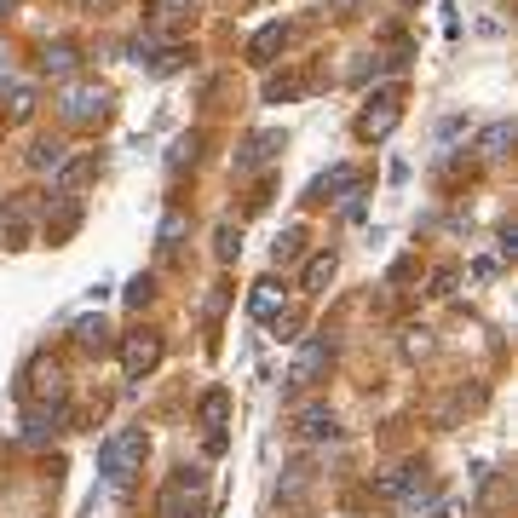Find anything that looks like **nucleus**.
Returning <instances> with one entry per match:
<instances>
[{
  "instance_id": "obj_17",
  "label": "nucleus",
  "mask_w": 518,
  "mask_h": 518,
  "mask_svg": "<svg viewBox=\"0 0 518 518\" xmlns=\"http://www.w3.org/2000/svg\"><path fill=\"white\" fill-rule=\"evenodd\" d=\"M24 162L35 167V173H58V167L70 162V150H64V139H35Z\"/></svg>"
},
{
  "instance_id": "obj_28",
  "label": "nucleus",
  "mask_w": 518,
  "mask_h": 518,
  "mask_svg": "<svg viewBox=\"0 0 518 518\" xmlns=\"http://www.w3.org/2000/svg\"><path fill=\"white\" fill-rule=\"evenodd\" d=\"M0 248H29V219H24V213L0 219Z\"/></svg>"
},
{
  "instance_id": "obj_6",
  "label": "nucleus",
  "mask_w": 518,
  "mask_h": 518,
  "mask_svg": "<svg viewBox=\"0 0 518 518\" xmlns=\"http://www.w3.org/2000/svg\"><path fill=\"white\" fill-rule=\"evenodd\" d=\"M288 150V133H277V127H265V133H248L242 139V150H236V173H259V167H271L277 156Z\"/></svg>"
},
{
  "instance_id": "obj_36",
  "label": "nucleus",
  "mask_w": 518,
  "mask_h": 518,
  "mask_svg": "<svg viewBox=\"0 0 518 518\" xmlns=\"http://www.w3.org/2000/svg\"><path fill=\"white\" fill-rule=\"evenodd\" d=\"M409 6H421V0H409Z\"/></svg>"
},
{
  "instance_id": "obj_31",
  "label": "nucleus",
  "mask_w": 518,
  "mask_h": 518,
  "mask_svg": "<svg viewBox=\"0 0 518 518\" xmlns=\"http://www.w3.org/2000/svg\"><path fill=\"white\" fill-rule=\"evenodd\" d=\"M121 300H127V306H133V311H139V306H150V300H156V283H150V277H133Z\"/></svg>"
},
{
  "instance_id": "obj_14",
  "label": "nucleus",
  "mask_w": 518,
  "mask_h": 518,
  "mask_svg": "<svg viewBox=\"0 0 518 518\" xmlns=\"http://www.w3.org/2000/svg\"><path fill=\"white\" fill-rule=\"evenodd\" d=\"M93 173H98V156H70V162L52 173V190H58V196H75V190L87 185Z\"/></svg>"
},
{
  "instance_id": "obj_33",
  "label": "nucleus",
  "mask_w": 518,
  "mask_h": 518,
  "mask_svg": "<svg viewBox=\"0 0 518 518\" xmlns=\"http://www.w3.org/2000/svg\"><path fill=\"white\" fill-rule=\"evenodd\" d=\"M29 110H35V87H12V116L24 121Z\"/></svg>"
},
{
  "instance_id": "obj_2",
  "label": "nucleus",
  "mask_w": 518,
  "mask_h": 518,
  "mask_svg": "<svg viewBox=\"0 0 518 518\" xmlns=\"http://www.w3.org/2000/svg\"><path fill=\"white\" fill-rule=\"evenodd\" d=\"M156 513H162V518H202V513H208V472H202V467H179L162 484Z\"/></svg>"
},
{
  "instance_id": "obj_10",
  "label": "nucleus",
  "mask_w": 518,
  "mask_h": 518,
  "mask_svg": "<svg viewBox=\"0 0 518 518\" xmlns=\"http://www.w3.org/2000/svg\"><path fill=\"white\" fill-rule=\"evenodd\" d=\"M283 311H288V288L277 283V277H265V283L248 288V317H254V323H277Z\"/></svg>"
},
{
  "instance_id": "obj_25",
  "label": "nucleus",
  "mask_w": 518,
  "mask_h": 518,
  "mask_svg": "<svg viewBox=\"0 0 518 518\" xmlns=\"http://www.w3.org/2000/svg\"><path fill=\"white\" fill-rule=\"evenodd\" d=\"M213 254H219V265H231V259L242 254V225H231V219H225V225L213 231Z\"/></svg>"
},
{
  "instance_id": "obj_26",
  "label": "nucleus",
  "mask_w": 518,
  "mask_h": 518,
  "mask_svg": "<svg viewBox=\"0 0 518 518\" xmlns=\"http://www.w3.org/2000/svg\"><path fill=\"white\" fill-rule=\"evenodd\" d=\"M185 64H190L185 47H162V52H150V58H144V70H150V75H173V70H185Z\"/></svg>"
},
{
  "instance_id": "obj_11",
  "label": "nucleus",
  "mask_w": 518,
  "mask_h": 518,
  "mask_svg": "<svg viewBox=\"0 0 518 518\" xmlns=\"http://www.w3.org/2000/svg\"><path fill=\"white\" fill-rule=\"evenodd\" d=\"M35 403H64V369L58 363H35L29 369V386H24Z\"/></svg>"
},
{
  "instance_id": "obj_22",
  "label": "nucleus",
  "mask_w": 518,
  "mask_h": 518,
  "mask_svg": "<svg viewBox=\"0 0 518 518\" xmlns=\"http://www.w3.org/2000/svg\"><path fill=\"white\" fill-rule=\"evenodd\" d=\"M75 346H81V352H104V346H110V323H104V317H81V323H75Z\"/></svg>"
},
{
  "instance_id": "obj_20",
  "label": "nucleus",
  "mask_w": 518,
  "mask_h": 518,
  "mask_svg": "<svg viewBox=\"0 0 518 518\" xmlns=\"http://www.w3.org/2000/svg\"><path fill=\"white\" fill-rule=\"evenodd\" d=\"M432 513H438V490H432L426 478L409 495H398V518H432Z\"/></svg>"
},
{
  "instance_id": "obj_3",
  "label": "nucleus",
  "mask_w": 518,
  "mask_h": 518,
  "mask_svg": "<svg viewBox=\"0 0 518 518\" xmlns=\"http://www.w3.org/2000/svg\"><path fill=\"white\" fill-rule=\"evenodd\" d=\"M58 116L70 121V127H98V121L110 116V93L98 81H70L58 93Z\"/></svg>"
},
{
  "instance_id": "obj_23",
  "label": "nucleus",
  "mask_w": 518,
  "mask_h": 518,
  "mask_svg": "<svg viewBox=\"0 0 518 518\" xmlns=\"http://www.w3.org/2000/svg\"><path fill=\"white\" fill-rule=\"evenodd\" d=\"M196 415H202V426H213V432H219V426H225V415H231V398H225V392L213 386V392H202Z\"/></svg>"
},
{
  "instance_id": "obj_30",
  "label": "nucleus",
  "mask_w": 518,
  "mask_h": 518,
  "mask_svg": "<svg viewBox=\"0 0 518 518\" xmlns=\"http://www.w3.org/2000/svg\"><path fill=\"white\" fill-rule=\"evenodd\" d=\"M185 231H190V225H185V213H167V219H162V231H156V242H162L167 254H173V248L185 242Z\"/></svg>"
},
{
  "instance_id": "obj_32",
  "label": "nucleus",
  "mask_w": 518,
  "mask_h": 518,
  "mask_svg": "<svg viewBox=\"0 0 518 518\" xmlns=\"http://www.w3.org/2000/svg\"><path fill=\"white\" fill-rule=\"evenodd\" d=\"M455 283H461V271H455V265H438V271H432V294H438V300L455 294Z\"/></svg>"
},
{
  "instance_id": "obj_4",
  "label": "nucleus",
  "mask_w": 518,
  "mask_h": 518,
  "mask_svg": "<svg viewBox=\"0 0 518 518\" xmlns=\"http://www.w3.org/2000/svg\"><path fill=\"white\" fill-rule=\"evenodd\" d=\"M398 116H403V93L398 87H380V93L363 104V116H357V139H369V144L386 139V133L398 127Z\"/></svg>"
},
{
  "instance_id": "obj_18",
  "label": "nucleus",
  "mask_w": 518,
  "mask_h": 518,
  "mask_svg": "<svg viewBox=\"0 0 518 518\" xmlns=\"http://www.w3.org/2000/svg\"><path fill=\"white\" fill-rule=\"evenodd\" d=\"M334 265H340L334 254H311L306 271H300V294H323V288L334 283Z\"/></svg>"
},
{
  "instance_id": "obj_27",
  "label": "nucleus",
  "mask_w": 518,
  "mask_h": 518,
  "mask_svg": "<svg viewBox=\"0 0 518 518\" xmlns=\"http://www.w3.org/2000/svg\"><path fill=\"white\" fill-rule=\"evenodd\" d=\"M190 12H196V0H150V18L156 24H185Z\"/></svg>"
},
{
  "instance_id": "obj_12",
  "label": "nucleus",
  "mask_w": 518,
  "mask_h": 518,
  "mask_svg": "<svg viewBox=\"0 0 518 518\" xmlns=\"http://www.w3.org/2000/svg\"><path fill=\"white\" fill-rule=\"evenodd\" d=\"M64 421H70V415H64V403H35V409H29V421H24V438H29V444H41V438H52V432H64Z\"/></svg>"
},
{
  "instance_id": "obj_13",
  "label": "nucleus",
  "mask_w": 518,
  "mask_h": 518,
  "mask_svg": "<svg viewBox=\"0 0 518 518\" xmlns=\"http://www.w3.org/2000/svg\"><path fill=\"white\" fill-rule=\"evenodd\" d=\"M283 47H288V24H265L254 41H248V64L265 70V64H277V52H283Z\"/></svg>"
},
{
  "instance_id": "obj_19",
  "label": "nucleus",
  "mask_w": 518,
  "mask_h": 518,
  "mask_svg": "<svg viewBox=\"0 0 518 518\" xmlns=\"http://www.w3.org/2000/svg\"><path fill=\"white\" fill-rule=\"evenodd\" d=\"M41 70H47V75H75V70H81V47H70V41L41 47Z\"/></svg>"
},
{
  "instance_id": "obj_34",
  "label": "nucleus",
  "mask_w": 518,
  "mask_h": 518,
  "mask_svg": "<svg viewBox=\"0 0 518 518\" xmlns=\"http://www.w3.org/2000/svg\"><path fill=\"white\" fill-rule=\"evenodd\" d=\"M196 144H202V133H190V139H179V150H173V167L196 162Z\"/></svg>"
},
{
  "instance_id": "obj_7",
  "label": "nucleus",
  "mask_w": 518,
  "mask_h": 518,
  "mask_svg": "<svg viewBox=\"0 0 518 518\" xmlns=\"http://www.w3.org/2000/svg\"><path fill=\"white\" fill-rule=\"evenodd\" d=\"M156 363H162V334H156V329H139V334H127V340H121V369H127L133 380H144Z\"/></svg>"
},
{
  "instance_id": "obj_1",
  "label": "nucleus",
  "mask_w": 518,
  "mask_h": 518,
  "mask_svg": "<svg viewBox=\"0 0 518 518\" xmlns=\"http://www.w3.org/2000/svg\"><path fill=\"white\" fill-rule=\"evenodd\" d=\"M144 455H150V438H144L139 426H121V432H110L98 444V472L110 478V490H127L133 472L144 467Z\"/></svg>"
},
{
  "instance_id": "obj_9",
  "label": "nucleus",
  "mask_w": 518,
  "mask_h": 518,
  "mask_svg": "<svg viewBox=\"0 0 518 518\" xmlns=\"http://www.w3.org/2000/svg\"><path fill=\"white\" fill-rule=\"evenodd\" d=\"M288 426H294L300 438H311V444H329V438H340V421H334V409H329V403H300Z\"/></svg>"
},
{
  "instance_id": "obj_5",
  "label": "nucleus",
  "mask_w": 518,
  "mask_h": 518,
  "mask_svg": "<svg viewBox=\"0 0 518 518\" xmlns=\"http://www.w3.org/2000/svg\"><path fill=\"white\" fill-rule=\"evenodd\" d=\"M334 363V346L323 340V334H311L306 346H300V357H294V369H288V392H306V386H317V380L329 375Z\"/></svg>"
},
{
  "instance_id": "obj_24",
  "label": "nucleus",
  "mask_w": 518,
  "mask_h": 518,
  "mask_svg": "<svg viewBox=\"0 0 518 518\" xmlns=\"http://www.w3.org/2000/svg\"><path fill=\"white\" fill-rule=\"evenodd\" d=\"M306 490H311V467H288V484H277V501H283V507H300Z\"/></svg>"
},
{
  "instance_id": "obj_16",
  "label": "nucleus",
  "mask_w": 518,
  "mask_h": 518,
  "mask_svg": "<svg viewBox=\"0 0 518 518\" xmlns=\"http://www.w3.org/2000/svg\"><path fill=\"white\" fill-rule=\"evenodd\" d=\"M513 139H518L513 121H495V127H484V133H478V156H484V162H501V156L513 150Z\"/></svg>"
},
{
  "instance_id": "obj_35",
  "label": "nucleus",
  "mask_w": 518,
  "mask_h": 518,
  "mask_svg": "<svg viewBox=\"0 0 518 518\" xmlns=\"http://www.w3.org/2000/svg\"><path fill=\"white\" fill-rule=\"evenodd\" d=\"M495 248H501V259L518 254V225H501V236H495Z\"/></svg>"
},
{
  "instance_id": "obj_8",
  "label": "nucleus",
  "mask_w": 518,
  "mask_h": 518,
  "mask_svg": "<svg viewBox=\"0 0 518 518\" xmlns=\"http://www.w3.org/2000/svg\"><path fill=\"white\" fill-rule=\"evenodd\" d=\"M357 196H363V173H357L352 162L329 167V173L311 185V202H357Z\"/></svg>"
},
{
  "instance_id": "obj_21",
  "label": "nucleus",
  "mask_w": 518,
  "mask_h": 518,
  "mask_svg": "<svg viewBox=\"0 0 518 518\" xmlns=\"http://www.w3.org/2000/svg\"><path fill=\"white\" fill-rule=\"evenodd\" d=\"M300 254H306V225H288V231L271 242V265H294Z\"/></svg>"
},
{
  "instance_id": "obj_15",
  "label": "nucleus",
  "mask_w": 518,
  "mask_h": 518,
  "mask_svg": "<svg viewBox=\"0 0 518 518\" xmlns=\"http://www.w3.org/2000/svg\"><path fill=\"white\" fill-rule=\"evenodd\" d=\"M415 484H421V467H392V472H375V478H369V490H375V495H386V501L409 495Z\"/></svg>"
},
{
  "instance_id": "obj_29",
  "label": "nucleus",
  "mask_w": 518,
  "mask_h": 518,
  "mask_svg": "<svg viewBox=\"0 0 518 518\" xmlns=\"http://www.w3.org/2000/svg\"><path fill=\"white\" fill-rule=\"evenodd\" d=\"M403 357H409V363L432 357V329H403Z\"/></svg>"
}]
</instances>
